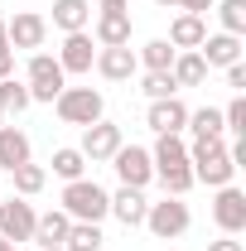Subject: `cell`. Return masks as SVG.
I'll list each match as a JSON object with an SVG mask.
<instances>
[{"mask_svg":"<svg viewBox=\"0 0 246 251\" xmlns=\"http://www.w3.org/2000/svg\"><path fill=\"white\" fill-rule=\"evenodd\" d=\"M63 213L73 222H101L111 218V193L97 179H73V184H63Z\"/></svg>","mask_w":246,"mask_h":251,"instance_id":"obj_1","label":"cell"},{"mask_svg":"<svg viewBox=\"0 0 246 251\" xmlns=\"http://www.w3.org/2000/svg\"><path fill=\"white\" fill-rule=\"evenodd\" d=\"M227 73V87L232 92H246V63H232V68H222Z\"/></svg>","mask_w":246,"mask_h":251,"instance_id":"obj_33","label":"cell"},{"mask_svg":"<svg viewBox=\"0 0 246 251\" xmlns=\"http://www.w3.org/2000/svg\"><path fill=\"white\" fill-rule=\"evenodd\" d=\"M193 169V184H208V188H227L237 179V164L232 155H217V159H198V164H188Z\"/></svg>","mask_w":246,"mask_h":251,"instance_id":"obj_20","label":"cell"},{"mask_svg":"<svg viewBox=\"0 0 246 251\" xmlns=\"http://www.w3.org/2000/svg\"><path fill=\"white\" fill-rule=\"evenodd\" d=\"M145 208H150V198H145V188H116L111 193V218L121 222V227H145Z\"/></svg>","mask_w":246,"mask_h":251,"instance_id":"obj_14","label":"cell"},{"mask_svg":"<svg viewBox=\"0 0 246 251\" xmlns=\"http://www.w3.org/2000/svg\"><path fill=\"white\" fill-rule=\"evenodd\" d=\"M97 39V49H121V44H130V10H97L92 29H87Z\"/></svg>","mask_w":246,"mask_h":251,"instance_id":"obj_12","label":"cell"},{"mask_svg":"<svg viewBox=\"0 0 246 251\" xmlns=\"http://www.w3.org/2000/svg\"><path fill=\"white\" fill-rule=\"evenodd\" d=\"M34 222H39V213H34L29 198L15 193V198L0 203V237H5V242H15V247H20V242H34Z\"/></svg>","mask_w":246,"mask_h":251,"instance_id":"obj_7","label":"cell"},{"mask_svg":"<svg viewBox=\"0 0 246 251\" xmlns=\"http://www.w3.org/2000/svg\"><path fill=\"white\" fill-rule=\"evenodd\" d=\"M92 68L106 77V82H130L140 63H135V49L121 44V49H97V63H92Z\"/></svg>","mask_w":246,"mask_h":251,"instance_id":"obj_13","label":"cell"},{"mask_svg":"<svg viewBox=\"0 0 246 251\" xmlns=\"http://www.w3.org/2000/svg\"><path fill=\"white\" fill-rule=\"evenodd\" d=\"M174 53H179V49H174L169 39H150V44L135 53V63H140L145 73H169V68H174Z\"/></svg>","mask_w":246,"mask_h":251,"instance_id":"obj_24","label":"cell"},{"mask_svg":"<svg viewBox=\"0 0 246 251\" xmlns=\"http://www.w3.org/2000/svg\"><path fill=\"white\" fill-rule=\"evenodd\" d=\"M68 227H73V218L63 208H49V213H39V222H34V242L39 247H63Z\"/></svg>","mask_w":246,"mask_h":251,"instance_id":"obj_21","label":"cell"},{"mask_svg":"<svg viewBox=\"0 0 246 251\" xmlns=\"http://www.w3.org/2000/svg\"><path fill=\"white\" fill-rule=\"evenodd\" d=\"M111 169H116V179H121L125 188H145L154 184V159L145 145H121L116 155H111Z\"/></svg>","mask_w":246,"mask_h":251,"instance_id":"obj_6","label":"cell"},{"mask_svg":"<svg viewBox=\"0 0 246 251\" xmlns=\"http://www.w3.org/2000/svg\"><path fill=\"white\" fill-rule=\"evenodd\" d=\"M25 106H34V101H29V87H25L20 77H0V111H5V116H10V111L20 116Z\"/></svg>","mask_w":246,"mask_h":251,"instance_id":"obj_28","label":"cell"},{"mask_svg":"<svg viewBox=\"0 0 246 251\" xmlns=\"http://www.w3.org/2000/svg\"><path fill=\"white\" fill-rule=\"evenodd\" d=\"M0 126H5V111H0Z\"/></svg>","mask_w":246,"mask_h":251,"instance_id":"obj_42","label":"cell"},{"mask_svg":"<svg viewBox=\"0 0 246 251\" xmlns=\"http://www.w3.org/2000/svg\"><path fill=\"white\" fill-rule=\"evenodd\" d=\"M213 5H217V0H179L174 10H184V15H208Z\"/></svg>","mask_w":246,"mask_h":251,"instance_id":"obj_34","label":"cell"},{"mask_svg":"<svg viewBox=\"0 0 246 251\" xmlns=\"http://www.w3.org/2000/svg\"><path fill=\"white\" fill-rule=\"evenodd\" d=\"M145 227H150L159 242H174V237H184L188 227H193V213H188L184 198L164 193L159 203H150V208H145Z\"/></svg>","mask_w":246,"mask_h":251,"instance_id":"obj_3","label":"cell"},{"mask_svg":"<svg viewBox=\"0 0 246 251\" xmlns=\"http://www.w3.org/2000/svg\"><path fill=\"white\" fill-rule=\"evenodd\" d=\"M25 87H29V101H49L68 87V73L58 68L53 53H29V68H25Z\"/></svg>","mask_w":246,"mask_h":251,"instance_id":"obj_4","label":"cell"},{"mask_svg":"<svg viewBox=\"0 0 246 251\" xmlns=\"http://www.w3.org/2000/svg\"><path fill=\"white\" fill-rule=\"evenodd\" d=\"M213 222L222 227V237H242V232H246V193H242L237 184L217 188V198H213Z\"/></svg>","mask_w":246,"mask_h":251,"instance_id":"obj_8","label":"cell"},{"mask_svg":"<svg viewBox=\"0 0 246 251\" xmlns=\"http://www.w3.org/2000/svg\"><path fill=\"white\" fill-rule=\"evenodd\" d=\"M121 145H125L121 126H116V121H106V116H101V121L82 126V145H77V150H82V159H92V164H106V159L116 155Z\"/></svg>","mask_w":246,"mask_h":251,"instance_id":"obj_5","label":"cell"},{"mask_svg":"<svg viewBox=\"0 0 246 251\" xmlns=\"http://www.w3.org/2000/svg\"><path fill=\"white\" fill-rule=\"evenodd\" d=\"M222 126H227L237 140H246V92H237L227 106H222Z\"/></svg>","mask_w":246,"mask_h":251,"instance_id":"obj_30","label":"cell"},{"mask_svg":"<svg viewBox=\"0 0 246 251\" xmlns=\"http://www.w3.org/2000/svg\"><path fill=\"white\" fill-rule=\"evenodd\" d=\"M198 53H203L208 68H232V63H242V39L217 29V34H208V39L198 44Z\"/></svg>","mask_w":246,"mask_h":251,"instance_id":"obj_15","label":"cell"},{"mask_svg":"<svg viewBox=\"0 0 246 251\" xmlns=\"http://www.w3.org/2000/svg\"><path fill=\"white\" fill-rule=\"evenodd\" d=\"M5 39H10V49H44V39H49V20L34 15V10H20L15 20H5Z\"/></svg>","mask_w":246,"mask_h":251,"instance_id":"obj_10","label":"cell"},{"mask_svg":"<svg viewBox=\"0 0 246 251\" xmlns=\"http://www.w3.org/2000/svg\"><path fill=\"white\" fill-rule=\"evenodd\" d=\"M53 29L63 34L92 29V0H53Z\"/></svg>","mask_w":246,"mask_h":251,"instance_id":"obj_17","label":"cell"},{"mask_svg":"<svg viewBox=\"0 0 246 251\" xmlns=\"http://www.w3.org/2000/svg\"><path fill=\"white\" fill-rule=\"evenodd\" d=\"M53 174H58L63 184H73V179H87V159H82V150L77 145H63V150H53Z\"/></svg>","mask_w":246,"mask_h":251,"instance_id":"obj_25","label":"cell"},{"mask_svg":"<svg viewBox=\"0 0 246 251\" xmlns=\"http://www.w3.org/2000/svg\"><path fill=\"white\" fill-rule=\"evenodd\" d=\"M154 5H164V10H174V5H179V0H154Z\"/></svg>","mask_w":246,"mask_h":251,"instance_id":"obj_40","label":"cell"},{"mask_svg":"<svg viewBox=\"0 0 246 251\" xmlns=\"http://www.w3.org/2000/svg\"><path fill=\"white\" fill-rule=\"evenodd\" d=\"M140 92L150 97V101H159V97H179V82H174V73H145Z\"/></svg>","mask_w":246,"mask_h":251,"instance_id":"obj_31","label":"cell"},{"mask_svg":"<svg viewBox=\"0 0 246 251\" xmlns=\"http://www.w3.org/2000/svg\"><path fill=\"white\" fill-rule=\"evenodd\" d=\"M39 251H63V247H39Z\"/></svg>","mask_w":246,"mask_h":251,"instance_id":"obj_41","label":"cell"},{"mask_svg":"<svg viewBox=\"0 0 246 251\" xmlns=\"http://www.w3.org/2000/svg\"><path fill=\"white\" fill-rule=\"evenodd\" d=\"M97 10H130V0H97Z\"/></svg>","mask_w":246,"mask_h":251,"instance_id":"obj_37","label":"cell"},{"mask_svg":"<svg viewBox=\"0 0 246 251\" xmlns=\"http://www.w3.org/2000/svg\"><path fill=\"white\" fill-rule=\"evenodd\" d=\"M159 184H164V193H174V198H184L188 188H193V169H164V174H154Z\"/></svg>","mask_w":246,"mask_h":251,"instance_id":"obj_32","label":"cell"},{"mask_svg":"<svg viewBox=\"0 0 246 251\" xmlns=\"http://www.w3.org/2000/svg\"><path fill=\"white\" fill-rule=\"evenodd\" d=\"M208 251H246L237 237H217V242H208Z\"/></svg>","mask_w":246,"mask_h":251,"instance_id":"obj_35","label":"cell"},{"mask_svg":"<svg viewBox=\"0 0 246 251\" xmlns=\"http://www.w3.org/2000/svg\"><path fill=\"white\" fill-rule=\"evenodd\" d=\"M150 159H154V174H164V169H188V140L184 135H159Z\"/></svg>","mask_w":246,"mask_h":251,"instance_id":"obj_19","label":"cell"},{"mask_svg":"<svg viewBox=\"0 0 246 251\" xmlns=\"http://www.w3.org/2000/svg\"><path fill=\"white\" fill-rule=\"evenodd\" d=\"M184 130H193V140H222V135H227L217 106H198V111H188V126H184Z\"/></svg>","mask_w":246,"mask_h":251,"instance_id":"obj_23","label":"cell"},{"mask_svg":"<svg viewBox=\"0 0 246 251\" xmlns=\"http://www.w3.org/2000/svg\"><path fill=\"white\" fill-rule=\"evenodd\" d=\"M10 179H15V193H20V198H34V193H44V184H49V169L29 159V164L10 169Z\"/></svg>","mask_w":246,"mask_h":251,"instance_id":"obj_27","label":"cell"},{"mask_svg":"<svg viewBox=\"0 0 246 251\" xmlns=\"http://www.w3.org/2000/svg\"><path fill=\"white\" fill-rule=\"evenodd\" d=\"M203 39H208V20H203V15H184V10H179V15H174V25H169V44L184 53V49H198Z\"/></svg>","mask_w":246,"mask_h":251,"instance_id":"obj_18","label":"cell"},{"mask_svg":"<svg viewBox=\"0 0 246 251\" xmlns=\"http://www.w3.org/2000/svg\"><path fill=\"white\" fill-rule=\"evenodd\" d=\"M0 251H20V247H15V242H5V237H0Z\"/></svg>","mask_w":246,"mask_h":251,"instance_id":"obj_39","label":"cell"},{"mask_svg":"<svg viewBox=\"0 0 246 251\" xmlns=\"http://www.w3.org/2000/svg\"><path fill=\"white\" fill-rule=\"evenodd\" d=\"M174 82L179 87H198V82H208V63H203V53L198 49H184V53H174Z\"/></svg>","mask_w":246,"mask_h":251,"instance_id":"obj_22","label":"cell"},{"mask_svg":"<svg viewBox=\"0 0 246 251\" xmlns=\"http://www.w3.org/2000/svg\"><path fill=\"white\" fill-rule=\"evenodd\" d=\"M58 58V68L73 77V73H92V63H97V39L87 29H77V34H63V49L53 53Z\"/></svg>","mask_w":246,"mask_h":251,"instance_id":"obj_9","label":"cell"},{"mask_svg":"<svg viewBox=\"0 0 246 251\" xmlns=\"http://www.w3.org/2000/svg\"><path fill=\"white\" fill-rule=\"evenodd\" d=\"M29 159H34L29 135H25L20 126H0V169L10 174V169H20V164H29Z\"/></svg>","mask_w":246,"mask_h":251,"instance_id":"obj_16","label":"cell"},{"mask_svg":"<svg viewBox=\"0 0 246 251\" xmlns=\"http://www.w3.org/2000/svg\"><path fill=\"white\" fill-rule=\"evenodd\" d=\"M217 20H222V34H246V0H217Z\"/></svg>","mask_w":246,"mask_h":251,"instance_id":"obj_29","label":"cell"},{"mask_svg":"<svg viewBox=\"0 0 246 251\" xmlns=\"http://www.w3.org/2000/svg\"><path fill=\"white\" fill-rule=\"evenodd\" d=\"M53 111H58L63 126H92V121L106 116V97L97 87H63L53 97Z\"/></svg>","mask_w":246,"mask_h":251,"instance_id":"obj_2","label":"cell"},{"mask_svg":"<svg viewBox=\"0 0 246 251\" xmlns=\"http://www.w3.org/2000/svg\"><path fill=\"white\" fill-rule=\"evenodd\" d=\"M0 49H10V39H5V20H0Z\"/></svg>","mask_w":246,"mask_h":251,"instance_id":"obj_38","label":"cell"},{"mask_svg":"<svg viewBox=\"0 0 246 251\" xmlns=\"http://www.w3.org/2000/svg\"><path fill=\"white\" fill-rule=\"evenodd\" d=\"M0 77H15V49H0Z\"/></svg>","mask_w":246,"mask_h":251,"instance_id":"obj_36","label":"cell"},{"mask_svg":"<svg viewBox=\"0 0 246 251\" xmlns=\"http://www.w3.org/2000/svg\"><path fill=\"white\" fill-rule=\"evenodd\" d=\"M145 126H150L154 135H184L188 106L179 97H159V101H150V111H145Z\"/></svg>","mask_w":246,"mask_h":251,"instance_id":"obj_11","label":"cell"},{"mask_svg":"<svg viewBox=\"0 0 246 251\" xmlns=\"http://www.w3.org/2000/svg\"><path fill=\"white\" fill-rule=\"evenodd\" d=\"M101 222H73L68 237H63V251H101Z\"/></svg>","mask_w":246,"mask_h":251,"instance_id":"obj_26","label":"cell"}]
</instances>
